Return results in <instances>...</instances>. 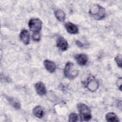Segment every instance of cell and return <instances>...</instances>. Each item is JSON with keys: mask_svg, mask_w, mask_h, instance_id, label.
<instances>
[{"mask_svg": "<svg viewBox=\"0 0 122 122\" xmlns=\"http://www.w3.org/2000/svg\"><path fill=\"white\" fill-rule=\"evenodd\" d=\"M89 13L91 16L96 20L103 19L106 15L105 9L98 4L92 5L89 10Z\"/></svg>", "mask_w": 122, "mask_h": 122, "instance_id": "6da1fadb", "label": "cell"}, {"mask_svg": "<svg viewBox=\"0 0 122 122\" xmlns=\"http://www.w3.org/2000/svg\"><path fill=\"white\" fill-rule=\"evenodd\" d=\"M78 72V70L72 62L68 61L66 63L64 67V74L67 78L73 80L77 76Z\"/></svg>", "mask_w": 122, "mask_h": 122, "instance_id": "7a4b0ae2", "label": "cell"}, {"mask_svg": "<svg viewBox=\"0 0 122 122\" xmlns=\"http://www.w3.org/2000/svg\"><path fill=\"white\" fill-rule=\"evenodd\" d=\"M77 109L82 121H88L92 118L91 110L87 105L82 103H79L77 104Z\"/></svg>", "mask_w": 122, "mask_h": 122, "instance_id": "3957f363", "label": "cell"}, {"mask_svg": "<svg viewBox=\"0 0 122 122\" xmlns=\"http://www.w3.org/2000/svg\"><path fill=\"white\" fill-rule=\"evenodd\" d=\"M28 25L30 30L33 33H40L42 27V22L40 19L33 18L29 20Z\"/></svg>", "mask_w": 122, "mask_h": 122, "instance_id": "277c9868", "label": "cell"}, {"mask_svg": "<svg viewBox=\"0 0 122 122\" xmlns=\"http://www.w3.org/2000/svg\"><path fill=\"white\" fill-rule=\"evenodd\" d=\"M88 81H87L86 86L87 88L91 92L95 91L99 87V84L98 82L93 78L92 77L88 79Z\"/></svg>", "mask_w": 122, "mask_h": 122, "instance_id": "5b68a950", "label": "cell"}, {"mask_svg": "<svg viewBox=\"0 0 122 122\" xmlns=\"http://www.w3.org/2000/svg\"><path fill=\"white\" fill-rule=\"evenodd\" d=\"M56 46L59 50L62 51H65L68 49V43L67 41L63 37L60 36L57 40Z\"/></svg>", "mask_w": 122, "mask_h": 122, "instance_id": "8992f818", "label": "cell"}, {"mask_svg": "<svg viewBox=\"0 0 122 122\" xmlns=\"http://www.w3.org/2000/svg\"><path fill=\"white\" fill-rule=\"evenodd\" d=\"M75 59L76 60L77 63L81 66L85 65L88 60L87 55L82 53L76 54L75 56Z\"/></svg>", "mask_w": 122, "mask_h": 122, "instance_id": "52a82bcc", "label": "cell"}, {"mask_svg": "<svg viewBox=\"0 0 122 122\" xmlns=\"http://www.w3.org/2000/svg\"><path fill=\"white\" fill-rule=\"evenodd\" d=\"M35 88L37 93L39 95H44L46 93L47 90L46 87L42 82L39 81L35 83Z\"/></svg>", "mask_w": 122, "mask_h": 122, "instance_id": "ba28073f", "label": "cell"}, {"mask_svg": "<svg viewBox=\"0 0 122 122\" xmlns=\"http://www.w3.org/2000/svg\"><path fill=\"white\" fill-rule=\"evenodd\" d=\"M20 38L22 42L25 45H28L30 43V33L28 30L23 29L21 30Z\"/></svg>", "mask_w": 122, "mask_h": 122, "instance_id": "9c48e42d", "label": "cell"}, {"mask_svg": "<svg viewBox=\"0 0 122 122\" xmlns=\"http://www.w3.org/2000/svg\"><path fill=\"white\" fill-rule=\"evenodd\" d=\"M65 28L67 32L70 34H76L78 32V28L74 24L68 22L65 23Z\"/></svg>", "mask_w": 122, "mask_h": 122, "instance_id": "30bf717a", "label": "cell"}, {"mask_svg": "<svg viewBox=\"0 0 122 122\" xmlns=\"http://www.w3.org/2000/svg\"><path fill=\"white\" fill-rule=\"evenodd\" d=\"M44 65L46 69L50 72L52 73L55 71L56 70V65L53 61L46 60L44 61Z\"/></svg>", "mask_w": 122, "mask_h": 122, "instance_id": "8fae6325", "label": "cell"}, {"mask_svg": "<svg viewBox=\"0 0 122 122\" xmlns=\"http://www.w3.org/2000/svg\"><path fill=\"white\" fill-rule=\"evenodd\" d=\"M105 118L108 122H118L119 121L118 118L116 114L112 112H109L106 113Z\"/></svg>", "mask_w": 122, "mask_h": 122, "instance_id": "7c38bea8", "label": "cell"}, {"mask_svg": "<svg viewBox=\"0 0 122 122\" xmlns=\"http://www.w3.org/2000/svg\"><path fill=\"white\" fill-rule=\"evenodd\" d=\"M33 113L37 117L41 118L44 115V111L42 108L40 106H35L32 110Z\"/></svg>", "mask_w": 122, "mask_h": 122, "instance_id": "4fadbf2b", "label": "cell"}, {"mask_svg": "<svg viewBox=\"0 0 122 122\" xmlns=\"http://www.w3.org/2000/svg\"><path fill=\"white\" fill-rule=\"evenodd\" d=\"M54 15L57 20L60 21H63L64 20L65 18V14L62 10L59 9L55 10Z\"/></svg>", "mask_w": 122, "mask_h": 122, "instance_id": "5bb4252c", "label": "cell"}, {"mask_svg": "<svg viewBox=\"0 0 122 122\" xmlns=\"http://www.w3.org/2000/svg\"><path fill=\"white\" fill-rule=\"evenodd\" d=\"M69 122H77V121H82L80 115L76 113H71L69 115Z\"/></svg>", "mask_w": 122, "mask_h": 122, "instance_id": "9a60e30c", "label": "cell"}, {"mask_svg": "<svg viewBox=\"0 0 122 122\" xmlns=\"http://www.w3.org/2000/svg\"><path fill=\"white\" fill-rule=\"evenodd\" d=\"M9 102H10L11 105L13 106V107H14L16 109H20V102L17 101L16 99H15L11 97H8L7 98Z\"/></svg>", "mask_w": 122, "mask_h": 122, "instance_id": "2e32d148", "label": "cell"}, {"mask_svg": "<svg viewBox=\"0 0 122 122\" xmlns=\"http://www.w3.org/2000/svg\"><path fill=\"white\" fill-rule=\"evenodd\" d=\"M115 61L118 66L120 67H122V56L121 54L117 55L115 58Z\"/></svg>", "mask_w": 122, "mask_h": 122, "instance_id": "e0dca14e", "label": "cell"}, {"mask_svg": "<svg viewBox=\"0 0 122 122\" xmlns=\"http://www.w3.org/2000/svg\"><path fill=\"white\" fill-rule=\"evenodd\" d=\"M32 39L33 41H39L41 39V35L40 33H33Z\"/></svg>", "mask_w": 122, "mask_h": 122, "instance_id": "ac0fdd59", "label": "cell"}, {"mask_svg": "<svg viewBox=\"0 0 122 122\" xmlns=\"http://www.w3.org/2000/svg\"><path fill=\"white\" fill-rule=\"evenodd\" d=\"M76 43L79 47H83V44L81 41H76Z\"/></svg>", "mask_w": 122, "mask_h": 122, "instance_id": "d6986e66", "label": "cell"}]
</instances>
